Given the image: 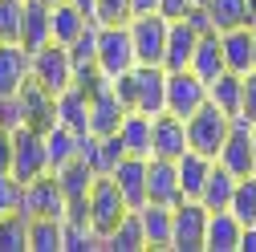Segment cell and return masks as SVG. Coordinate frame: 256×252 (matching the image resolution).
<instances>
[{"instance_id":"6da1fadb","label":"cell","mask_w":256,"mask_h":252,"mask_svg":"<svg viewBox=\"0 0 256 252\" xmlns=\"http://www.w3.org/2000/svg\"><path fill=\"white\" fill-rule=\"evenodd\" d=\"M114 94L122 98L126 110H142L154 118L167 110V70L163 66H134L130 74L114 78Z\"/></svg>"},{"instance_id":"7a4b0ae2","label":"cell","mask_w":256,"mask_h":252,"mask_svg":"<svg viewBox=\"0 0 256 252\" xmlns=\"http://www.w3.org/2000/svg\"><path fill=\"white\" fill-rule=\"evenodd\" d=\"M86 204H90V224H94V232H98L102 240H106V236L118 228V220H122L126 212H134L130 204L122 200V192H118L114 175H94Z\"/></svg>"},{"instance_id":"3957f363","label":"cell","mask_w":256,"mask_h":252,"mask_svg":"<svg viewBox=\"0 0 256 252\" xmlns=\"http://www.w3.org/2000/svg\"><path fill=\"white\" fill-rule=\"evenodd\" d=\"M138 66L134 41H130V24H98V70L114 82L122 74H130Z\"/></svg>"},{"instance_id":"277c9868","label":"cell","mask_w":256,"mask_h":252,"mask_svg":"<svg viewBox=\"0 0 256 252\" xmlns=\"http://www.w3.org/2000/svg\"><path fill=\"white\" fill-rule=\"evenodd\" d=\"M232 114H224L220 106H212V102H204L196 114L187 118V138H191V150H204V154H220V146L228 142V134H232Z\"/></svg>"},{"instance_id":"5b68a950","label":"cell","mask_w":256,"mask_h":252,"mask_svg":"<svg viewBox=\"0 0 256 252\" xmlns=\"http://www.w3.org/2000/svg\"><path fill=\"white\" fill-rule=\"evenodd\" d=\"M33 78L53 94L61 90H70L74 82H78V70H74V57H70V45H57V41H49V45H41V49H33Z\"/></svg>"},{"instance_id":"8992f818","label":"cell","mask_w":256,"mask_h":252,"mask_svg":"<svg viewBox=\"0 0 256 252\" xmlns=\"http://www.w3.org/2000/svg\"><path fill=\"white\" fill-rule=\"evenodd\" d=\"M130 41H134V57L138 66H163L167 57V16L163 12H142V16H130Z\"/></svg>"},{"instance_id":"52a82bcc","label":"cell","mask_w":256,"mask_h":252,"mask_svg":"<svg viewBox=\"0 0 256 252\" xmlns=\"http://www.w3.org/2000/svg\"><path fill=\"white\" fill-rule=\"evenodd\" d=\"M208 216L212 212L200 200H179L175 204V228H171V252H204Z\"/></svg>"},{"instance_id":"ba28073f","label":"cell","mask_w":256,"mask_h":252,"mask_svg":"<svg viewBox=\"0 0 256 252\" xmlns=\"http://www.w3.org/2000/svg\"><path fill=\"white\" fill-rule=\"evenodd\" d=\"M49 171L45 159V130H33V126H12V175L20 183L37 179Z\"/></svg>"},{"instance_id":"9c48e42d","label":"cell","mask_w":256,"mask_h":252,"mask_svg":"<svg viewBox=\"0 0 256 252\" xmlns=\"http://www.w3.org/2000/svg\"><path fill=\"white\" fill-rule=\"evenodd\" d=\"M66 208H70V200H66L53 171L24 183V192H20V212L24 216H66Z\"/></svg>"},{"instance_id":"30bf717a","label":"cell","mask_w":256,"mask_h":252,"mask_svg":"<svg viewBox=\"0 0 256 252\" xmlns=\"http://www.w3.org/2000/svg\"><path fill=\"white\" fill-rule=\"evenodd\" d=\"M191 150V138H187V118L163 110L154 114L150 122V159L158 154V159H183V154Z\"/></svg>"},{"instance_id":"8fae6325","label":"cell","mask_w":256,"mask_h":252,"mask_svg":"<svg viewBox=\"0 0 256 252\" xmlns=\"http://www.w3.org/2000/svg\"><path fill=\"white\" fill-rule=\"evenodd\" d=\"M16 98V118L20 126H33V130H49V126L57 122V110H53V94L37 82V78H28L20 86V94H12Z\"/></svg>"},{"instance_id":"7c38bea8","label":"cell","mask_w":256,"mask_h":252,"mask_svg":"<svg viewBox=\"0 0 256 252\" xmlns=\"http://www.w3.org/2000/svg\"><path fill=\"white\" fill-rule=\"evenodd\" d=\"M216 163H220V167H228L236 179H244V175H256V146H252V126H248L244 118H236V122H232V134H228V142L220 146Z\"/></svg>"},{"instance_id":"4fadbf2b","label":"cell","mask_w":256,"mask_h":252,"mask_svg":"<svg viewBox=\"0 0 256 252\" xmlns=\"http://www.w3.org/2000/svg\"><path fill=\"white\" fill-rule=\"evenodd\" d=\"M208 102V82L196 78L191 70H167V110L179 118H191L200 106Z\"/></svg>"},{"instance_id":"5bb4252c","label":"cell","mask_w":256,"mask_h":252,"mask_svg":"<svg viewBox=\"0 0 256 252\" xmlns=\"http://www.w3.org/2000/svg\"><path fill=\"white\" fill-rule=\"evenodd\" d=\"M28 78H33V53L20 41H0V98L20 94Z\"/></svg>"},{"instance_id":"9a60e30c","label":"cell","mask_w":256,"mask_h":252,"mask_svg":"<svg viewBox=\"0 0 256 252\" xmlns=\"http://www.w3.org/2000/svg\"><path fill=\"white\" fill-rule=\"evenodd\" d=\"M138 212V224H142V236H146V248L150 252H171V228H175V208L171 204H142L134 208Z\"/></svg>"},{"instance_id":"2e32d148","label":"cell","mask_w":256,"mask_h":252,"mask_svg":"<svg viewBox=\"0 0 256 252\" xmlns=\"http://www.w3.org/2000/svg\"><path fill=\"white\" fill-rule=\"evenodd\" d=\"M196 45H200V28L191 24L187 16L171 20L167 24V57H163V70H191V57H196Z\"/></svg>"},{"instance_id":"e0dca14e","label":"cell","mask_w":256,"mask_h":252,"mask_svg":"<svg viewBox=\"0 0 256 252\" xmlns=\"http://www.w3.org/2000/svg\"><path fill=\"white\" fill-rule=\"evenodd\" d=\"M146 200L150 204H179L183 192H179V171H175V159H146Z\"/></svg>"},{"instance_id":"ac0fdd59","label":"cell","mask_w":256,"mask_h":252,"mask_svg":"<svg viewBox=\"0 0 256 252\" xmlns=\"http://www.w3.org/2000/svg\"><path fill=\"white\" fill-rule=\"evenodd\" d=\"M110 175H114L122 200L130 204V208H142L146 204V159H138V154H122Z\"/></svg>"},{"instance_id":"d6986e66","label":"cell","mask_w":256,"mask_h":252,"mask_svg":"<svg viewBox=\"0 0 256 252\" xmlns=\"http://www.w3.org/2000/svg\"><path fill=\"white\" fill-rule=\"evenodd\" d=\"M220 41H224V66H228L232 74L256 70V37H252V24L228 28V33H220Z\"/></svg>"},{"instance_id":"ffe728a7","label":"cell","mask_w":256,"mask_h":252,"mask_svg":"<svg viewBox=\"0 0 256 252\" xmlns=\"http://www.w3.org/2000/svg\"><path fill=\"white\" fill-rule=\"evenodd\" d=\"M53 110H57V122L61 126H70L74 134H86L90 130V94L86 86H70V90H61L57 98H53Z\"/></svg>"},{"instance_id":"44dd1931","label":"cell","mask_w":256,"mask_h":252,"mask_svg":"<svg viewBox=\"0 0 256 252\" xmlns=\"http://www.w3.org/2000/svg\"><path fill=\"white\" fill-rule=\"evenodd\" d=\"M53 41V4L45 0H24V24H20V45L33 53Z\"/></svg>"},{"instance_id":"7402d4cb","label":"cell","mask_w":256,"mask_h":252,"mask_svg":"<svg viewBox=\"0 0 256 252\" xmlns=\"http://www.w3.org/2000/svg\"><path fill=\"white\" fill-rule=\"evenodd\" d=\"M212 167H216V159H212V154H204V150H187L183 159H175L183 200H200V192H204V183H208Z\"/></svg>"},{"instance_id":"603a6c76","label":"cell","mask_w":256,"mask_h":252,"mask_svg":"<svg viewBox=\"0 0 256 252\" xmlns=\"http://www.w3.org/2000/svg\"><path fill=\"white\" fill-rule=\"evenodd\" d=\"M240 232H244V224H240L232 212H212L208 216L204 252H240Z\"/></svg>"},{"instance_id":"cb8c5ba5","label":"cell","mask_w":256,"mask_h":252,"mask_svg":"<svg viewBox=\"0 0 256 252\" xmlns=\"http://www.w3.org/2000/svg\"><path fill=\"white\" fill-rule=\"evenodd\" d=\"M208 102L220 106L224 114L240 118V106H244V74L224 70L220 78H212V82H208Z\"/></svg>"},{"instance_id":"d4e9b609","label":"cell","mask_w":256,"mask_h":252,"mask_svg":"<svg viewBox=\"0 0 256 252\" xmlns=\"http://www.w3.org/2000/svg\"><path fill=\"white\" fill-rule=\"evenodd\" d=\"M224 70H228V66H224V41H220V33H216V28H212V33H200L196 57H191V74L204 78V82H212Z\"/></svg>"},{"instance_id":"484cf974","label":"cell","mask_w":256,"mask_h":252,"mask_svg":"<svg viewBox=\"0 0 256 252\" xmlns=\"http://www.w3.org/2000/svg\"><path fill=\"white\" fill-rule=\"evenodd\" d=\"M150 114L142 110H130L118 126V138H122V150L126 154H138V159H150Z\"/></svg>"},{"instance_id":"4316f807","label":"cell","mask_w":256,"mask_h":252,"mask_svg":"<svg viewBox=\"0 0 256 252\" xmlns=\"http://www.w3.org/2000/svg\"><path fill=\"white\" fill-rule=\"evenodd\" d=\"M236 175L228 171V167H212V175H208V183H204V192H200V204L208 208V212H228L232 208V196H236Z\"/></svg>"},{"instance_id":"83f0119b","label":"cell","mask_w":256,"mask_h":252,"mask_svg":"<svg viewBox=\"0 0 256 252\" xmlns=\"http://www.w3.org/2000/svg\"><path fill=\"white\" fill-rule=\"evenodd\" d=\"M204 8L212 12L216 33H228V28H240V24L256 20V4H252V0H208Z\"/></svg>"},{"instance_id":"f1b7e54d","label":"cell","mask_w":256,"mask_h":252,"mask_svg":"<svg viewBox=\"0 0 256 252\" xmlns=\"http://www.w3.org/2000/svg\"><path fill=\"white\" fill-rule=\"evenodd\" d=\"M90 20H94V16H86L78 4L61 0V4H53V41H57V45H74V41L86 33Z\"/></svg>"},{"instance_id":"f546056e","label":"cell","mask_w":256,"mask_h":252,"mask_svg":"<svg viewBox=\"0 0 256 252\" xmlns=\"http://www.w3.org/2000/svg\"><path fill=\"white\" fill-rule=\"evenodd\" d=\"M78 138H82V134H74L70 126H61V122H53L49 130H45V159H49V171H57V167H66L70 159H78Z\"/></svg>"},{"instance_id":"4dcf8cb0","label":"cell","mask_w":256,"mask_h":252,"mask_svg":"<svg viewBox=\"0 0 256 252\" xmlns=\"http://www.w3.org/2000/svg\"><path fill=\"white\" fill-rule=\"evenodd\" d=\"M61 252H98L106 248V240L94 232L90 220H70V216H61Z\"/></svg>"},{"instance_id":"1f68e13d","label":"cell","mask_w":256,"mask_h":252,"mask_svg":"<svg viewBox=\"0 0 256 252\" xmlns=\"http://www.w3.org/2000/svg\"><path fill=\"white\" fill-rule=\"evenodd\" d=\"M53 175H57V183H61V192H66V200H70V204H82V200L90 196L94 171H90V163H86V159H70L66 167H57Z\"/></svg>"},{"instance_id":"d6a6232c","label":"cell","mask_w":256,"mask_h":252,"mask_svg":"<svg viewBox=\"0 0 256 252\" xmlns=\"http://www.w3.org/2000/svg\"><path fill=\"white\" fill-rule=\"evenodd\" d=\"M61 216H28V252H61Z\"/></svg>"},{"instance_id":"836d02e7","label":"cell","mask_w":256,"mask_h":252,"mask_svg":"<svg viewBox=\"0 0 256 252\" xmlns=\"http://www.w3.org/2000/svg\"><path fill=\"white\" fill-rule=\"evenodd\" d=\"M106 252H146V236L138 224V212H126L118 220V228L106 236Z\"/></svg>"},{"instance_id":"e575fe53","label":"cell","mask_w":256,"mask_h":252,"mask_svg":"<svg viewBox=\"0 0 256 252\" xmlns=\"http://www.w3.org/2000/svg\"><path fill=\"white\" fill-rule=\"evenodd\" d=\"M0 252H28V216L24 212L0 216Z\"/></svg>"},{"instance_id":"d590c367","label":"cell","mask_w":256,"mask_h":252,"mask_svg":"<svg viewBox=\"0 0 256 252\" xmlns=\"http://www.w3.org/2000/svg\"><path fill=\"white\" fill-rule=\"evenodd\" d=\"M70 57H74V70H78V74L98 70V20L86 24V33L70 45Z\"/></svg>"},{"instance_id":"8d00e7d4","label":"cell","mask_w":256,"mask_h":252,"mask_svg":"<svg viewBox=\"0 0 256 252\" xmlns=\"http://www.w3.org/2000/svg\"><path fill=\"white\" fill-rule=\"evenodd\" d=\"M240 224H256V175H244L236 183V196H232V208H228Z\"/></svg>"},{"instance_id":"74e56055","label":"cell","mask_w":256,"mask_h":252,"mask_svg":"<svg viewBox=\"0 0 256 252\" xmlns=\"http://www.w3.org/2000/svg\"><path fill=\"white\" fill-rule=\"evenodd\" d=\"M24 0H0V41H20Z\"/></svg>"},{"instance_id":"f35d334b","label":"cell","mask_w":256,"mask_h":252,"mask_svg":"<svg viewBox=\"0 0 256 252\" xmlns=\"http://www.w3.org/2000/svg\"><path fill=\"white\" fill-rule=\"evenodd\" d=\"M20 192H24V183L12 171H0V216L20 212Z\"/></svg>"},{"instance_id":"ab89813d","label":"cell","mask_w":256,"mask_h":252,"mask_svg":"<svg viewBox=\"0 0 256 252\" xmlns=\"http://www.w3.org/2000/svg\"><path fill=\"white\" fill-rule=\"evenodd\" d=\"M134 12H130V0H98L94 8V20L98 24H126Z\"/></svg>"},{"instance_id":"60d3db41","label":"cell","mask_w":256,"mask_h":252,"mask_svg":"<svg viewBox=\"0 0 256 252\" xmlns=\"http://www.w3.org/2000/svg\"><path fill=\"white\" fill-rule=\"evenodd\" d=\"M240 118L248 126H256V70L244 74V106H240Z\"/></svg>"},{"instance_id":"b9f144b4","label":"cell","mask_w":256,"mask_h":252,"mask_svg":"<svg viewBox=\"0 0 256 252\" xmlns=\"http://www.w3.org/2000/svg\"><path fill=\"white\" fill-rule=\"evenodd\" d=\"M191 8H196V0H158V12H163L167 20H179V16H187Z\"/></svg>"},{"instance_id":"7bdbcfd3","label":"cell","mask_w":256,"mask_h":252,"mask_svg":"<svg viewBox=\"0 0 256 252\" xmlns=\"http://www.w3.org/2000/svg\"><path fill=\"white\" fill-rule=\"evenodd\" d=\"M0 171H12V130L0 126Z\"/></svg>"},{"instance_id":"ee69618b","label":"cell","mask_w":256,"mask_h":252,"mask_svg":"<svg viewBox=\"0 0 256 252\" xmlns=\"http://www.w3.org/2000/svg\"><path fill=\"white\" fill-rule=\"evenodd\" d=\"M240 252H256V224H244V232H240Z\"/></svg>"},{"instance_id":"f6af8a7d","label":"cell","mask_w":256,"mask_h":252,"mask_svg":"<svg viewBox=\"0 0 256 252\" xmlns=\"http://www.w3.org/2000/svg\"><path fill=\"white\" fill-rule=\"evenodd\" d=\"M130 12L142 16V12H158V0H130Z\"/></svg>"},{"instance_id":"bcb514c9","label":"cell","mask_w":256,"mask_h":252,"mask_svg":"<svg viewBox=\"0 0 256 252\" xmlns=\"http://www.w3.org/2000/svg\"><path fill=\"white\" fill-rule=\"evenodd\" d=\"M70 4H78L86 16H94V8H98V0H70Z\"/></svg>"},{"instance_id":"7dc6e473","label":"cell","mask_w":256,"mask_h":252,"mask_svg":"<svg viewBox=\"0 0 256 252\" xmlns=\"http://www.w3.org/2000/svg\"><path fill=\"white\" fill-rule=\"evenodd\" d=\"M252 146H256V126H252Z\"/></svg>"},{"instance_id":"c3c4849f","label":"cell","mask_w":256,"mask_h":252,"mask_svg":"<svg viewBox=\"0 0 256 252\" xmlns=\"http://www.w3.org/2000/svg\"><path fill=\"white\" fill-rule=\"evenodd\" d=\"M45 4H61V0H45Z\"/></svg>"}]
</instances>
